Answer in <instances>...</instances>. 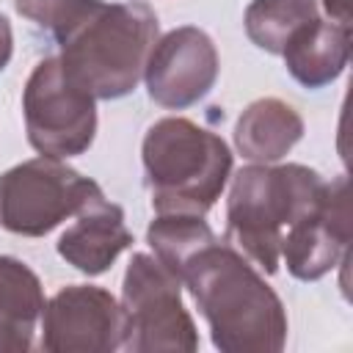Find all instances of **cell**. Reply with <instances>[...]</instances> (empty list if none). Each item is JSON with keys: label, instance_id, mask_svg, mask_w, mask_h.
<instances>
[{"label": "cell", "instance_id": "cell-1", "mask_svg": "<svg viewBox=\"0 0 353 353\" xmlns=\"http://www.w3.org/2000/svg\"><path fill=\"white\" fill-rule=\"evenodd\" d=\"M221 353H279L287 345V309L276 290L232 243H207L179 270Z\"/></svg>", "mask_w": 353, "mask_h": 353}, {"label": "cell", "instance_id": "cell-2", "mask_svg": "<svg viewBox=\"0 0 353 353\" xmlns=\"http://www.w3.org/2000/svg\"><path fill=\"white\" fill-rule=\"evenodd\" d=\"M157 33V14L143 0H83L55 41L72 83L94 99H121L141 83Z\"/></svg>", "mask_w": 353, "mask_h": 353}, {"label": "cell", "instance_id": "cell-3", "mask_svg": "<svg viewBox=\"0 0 353 353\" xmlns=\"http://www.w3.org/2000/svg\"><path fill=\"white\" fill-rule=\"evenodd\" d=\"M325 179L301 163H251L232 176L226 201V240L265 273L281 262L284 232L325 196Z\"/></svg>", "mask_w": 353, "mask_h": 353}, {"label": "cell", "instance_id": "cell-4", "mask_svg": "<svg viewBox=\"0 0 353 353\" xmlns=\"http://www.w3.org/2000/svg\"><path fill=\"white\" fill-rule=\"evenodd\" d=\"M141 157L157 212L204 215L221 199L232 174L226 141L182 116L154 121L143 135Z\"/></svg>", "mask_w": 353, "mask_h": 353}, {"label": "cell", "instance_id": "cell-5", "mask_svg": "<svg viewBox=\"0 0 353 353\" xmlns=\"http://www.w3.org/2000/svg\"><path fill=\"white\" fill-rule=\"evenodd\" d=\"M121 350H199V331L182 303V281L152 254H132L121 284Z\"/></svg>", "mask_w": 353, "mask_h": 353}, {"label": "cell", "instance_id": "cell-6", "mask_svg": "<svg viewBox=\"0 0 353 353\" xmlns=\"http://www.w3.org/2000/svg\"><path fill=\"white\" fill-rule=\"evenodd\" d=\"M102 188L58 157H33L0 174V226L11 234L41 237L94 201Z\"/></svg>", "mask_w": 353, "mask_h": 353}, {"label": "cell", "instance_id": "cell-7", "mask_svg": "<svg viewBox=\"0 0 353 353\" xmlns=\"http://www.w3.org/2000/svg\"><path fill=\"white\" fill-rule=\"evenodd\" d=\"M28 141L47 157H77L97 135V99L72 83L58 55L39 61L22 91Z\"/></svg>", "mask_w": 353, "mask_h": 353}, {"label": "cell", "instance_id": "cell-8", "mask_svg": "<svg viewBox=\"0 0 353 353\" xmlns=\"http://www.w3.org/2000/svg\"><path fill=\"white\" fill-rule=\"evenodd\" d=\"M121 336V303L105 287L69 284L44 303L41 350L47 353H113Z\"/></svg>", "mask_w": 353, "mask_h": 353}, {"label": "cell", "instance_id": "cell-9", "mask_svg": "<svg viewBox=\"0 0 353 353\" xmlns=\"http://www.w3.org/2000/svg\"><path fill=\"white\" fill-rule=\"evenodd\" d=\"M218 72L221 58L210 33L182 25L154 41L143 80L152 102L168 110H185L212 91Z\"/></svg>", "mask_w": 353, "mask_h": 353}, {"label": "cell", "instance_id": "cell-10", "mask_svg": "<svg viewBox=\"0 0 353 353\" xmlns=\"http://www.w3.org/2000/svg\"><path fill=\"white\" fill-rule=\"evenodd\" d=\"M350 245V201L347 179L336 176L325 185L323 201L298 218L281 237V259L301 281H317L331 273Z\"/></svg>", "mask_w": 353, "mask_h": 353}, {"label": "cell", "instance_id": "cell-11", "mask_svg": "<svg viewBox=\"0 0 353 353\" xmlns=\"http://www.w3.org/2000/svg\"><path fill=\"white\" fill-rule=\"evenodd\" d=\"M77 221L61 234L58 254L85 276L105 273L124 248L132 245V232L124 223V210L108 199L85 207Z\"/></svg>", "mask_w": 353, "mask_h": 353}, {"label": "cell", "instance_id": "cell-12", "mask_svg": "<svg viewBox=\"0 0 353 353\" xmlns=\"http://www.w3.org/2000/svg\"><path fill=\"white\" fill-rule=\"evenodd\" d=\"M281 58L292 80L303 88L334 83L350 61V22L323 17L306 22L287 39Z\"/></svg>", "mask_w": 353, "mask_h": 353}, {"label": "cell", "instance_id": "cell-13", "mask_svg": "<svg viewBox=\"0 0 353 353\" xmlns=\"http://www.w3.org/2000/svg\"><path fill=\"white\" fill-rule=\"evenodd\" d=\"M39 276L17 256H0V353H28L44 314Z\"/></svg>", "mask_w": 353, "mask_h": 353}, {"label": "cell", "instance_id": "cell-14", "mask_svg": "<svg viewBox=\"0 0 353 353\" xmlns=\"http://www.w3.org/2000/svg\"><path fill=\"white\" fill-rule=\"evenodd\" d=\"M301 138V113L276 97L254 99L234 124V146L251 163H279Z\"/></svg>", "mask_w": 353, "mask_h": 353}, {"label": "cell", "instance_id": "cell-15", "mask_svg": "<svg viewBox=\"0 0 353 353\" xmlns=\"http://www.w3.org/2000/svg\"><path fill=\"white\" fill-rule=\"evenodd\" d=\"M317 17V0H251L243 25L259 50L281 55L287 39Z\"/></svg>", "mask_w": 353, "mask_h": 353}, {"label": "cell", "instance_id": "cell-16", "mask_svg": "<svg viewBox=\"0 0 353 353\" xmlns=\"http://www.w3.org/2000/svg\"><path fill=\"white\" fill-rule=\"evenodd\" d=\"M146 240L154 251V256L171 268L176 276L182 265L207 243L215 240L210 223L204 215H190V212H157V218L146 229Z\"/></svg>", "mask_w": 353, "mask_h": 353}, {"label": "cell", "instance_id": "cell-17", "mask_svg": "<svg viewBox=\"0 0 353 353\" xmlns=\"http://www.w3.org/2000/svg\"><path fill=\"white\" fill-rule=\"evenodd\" d=\"M80 6L83 0H14L17 14H22L25 19H30L33 25L44 28L52 36L63 30V25L77 14Z\"/></svg>", "mask_w": 353, "mask_h": 353}, {"label": "cell", "instance_id": "cell-18", "mask_svg": "<svg viewBox=\"0 0 353 353\" xmlns=\"http://www.w3.org/2000/svg\"><path fill=\"white\" fill-rule=\"evenodd\" d=\"M11 52H14V33H11L8 19L0 14V69H6V66H8Z\"/></svg>", "mask_w": 353, "mask_h": 353}, {"label": "cell", "instance_id": "cell-19", "mask_svg": "<svg viewBox=\"0 0 353 353\" xmlns=\"http://www.w3.org/2000/svg\"><path fill=\"white\" fill-rule=\"evenodd\" d=\"M323 8L336 22H350V0H323Z\"/></svg>", "mask_w": 353, "mask_h": 353}]
</instances>
